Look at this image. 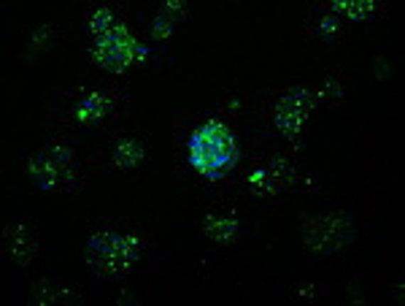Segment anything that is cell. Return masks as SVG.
Here are the masks:
<instances>
[{"instance_id":"cell-1","label":"cell","mask_w":405,"mask_h":306,"mask_svg":"<svg viewBox=\"0 0 405 306\" xmlns=\"http://www.w3.org/2000/svg\"><path fill=\"white\" fill-rule=\"evenodd\" d=\"M238 147L227 125L208 120L189 136V163L208 179H219L225 171L235 166Z\"/></svg>"},{"instance_id":"cell-2","label":"cell","mask_w":405,"mask_h":306,"mask_svg":"<svg viewBox=\"0 0 405 306\" xmlns=\"http://www.w3.org/2000/svg\"><path fill=\"white\" fill-rule=\"evenodd\" d=\"M92 57L111 73H122V70L130 65V60L135 57V43L127 36V30L117 25V28L106 33V36H97L92 43Z\"/></svg>"},{"instance_id":"cell-3","label":"cell","mask_w":405,"mask_h":306,"mask_svg":"<svg viewBox=\"0 0 405 306\" xmlns=\"http://www.w3.org/2000/svg\"><path fill=\"white\" fill-rule=\"evenodd\" d=\"M3 238H6V252H9V258H11L14 263L25 265V263H30V260H36L38 244H36L30 228H27L22 220H14V223L6 225Z\"/></svg>"},{"instance_id":"cell-4","label":"cell","mask_w":405,"mask_h":306,"mask_svg":"<svg viewBox=\"0 0 405 306\" xmlns=\"http://www.w3.org/2000/svg\"><path fill=\"white\" fill-rule=\"evenodd\" d=\"M303 236H306V244H308L313 252L330 255V252L340 250V244H338L335 236L330 233V228H327V223H324L322 217H306V223H303Z\"/></svg>"},{"instance_id":"cell-5","label":"cell","mask_w":405,"mask_h":306,"mask_svg":"<svg viewBox=\"0 0 405 306\" xmlns=\"http://www.w3.org/2000/svg\"><path fill=\"white\" fill-rule=\"evenodd\" d=\"M27 168H30V176L36 179V184H38L40 190H54V187L60 184V171H57V166L49 160L46 149L33 154Z\"/></svg>"},{"instance_id":"cell-6","label":"cell","mask_w":405,"mask_h":306,"mask_svg":"<svg viewBox=\"0 0 405 306\" xmlns=\"http://www.w3.org/2000/svg\"><path fill=\"white\" fill-rule=\"evenodd\" d=\"M111 109H114V97L103 95V93H92V95H87L81 100V106L76 109L73 117H76L79 122H97V120H103Z\"/></svg>"},{"instance_id":"cell-7","label":"cell","mask_w":405,"mask_h":306,"mask_svg":"<svg viewBox=\"0 0 405 306\" xmlns=\"http://www.w3.org/2000/svg\"><path fill=\"white\" fill-rule=\"evenodd\" d=\"M205 236L219 244H230L232 238L238 236V220L235 217H225V214H211L205 225H202Z\"/></svg>"},{"instance_id":"cell-8","label":"cell","mask_w":405,"mask_h":306,"mask_svg":"<svg viewBox=\"0 0 405 306\" xmlns=\"http://www.w3.org/2000/svg\"><path fill=\"white\" fill-rule=\"evenodd\" d=\"M313 103H316V95L306 90V87H295V90H289L286 95L279 100V106L276 109H286V112H295V114H306L313 109Z\"/></svg>"},{"instance_id":"cell-9","label":"cell","mask_w":405,"mask_h":306,"mask_svg":"<svg viewBox=\"0 0 405 306\" xmlns=\"http://www.w3.org/2000/svg\"><path fill=\"white\" fill-rule=\"evenodd\" d=\"M268 174H270V179H273V184H276V190H284L286 184L295 181V163L289 160V154L279 152L270 160Z\"/></svg>"},{"instance_id":"cell-10","label":"cell","mask_w":405,"mask_h":306,"mask_svg":"<svg viewBox=\"0 0 405 306\" xmlns=\"http://www.w3.org/2000/svg\"><path fill=\"white\" fill-rule=\"evenodd\" d=\"M141 160H144V144H141V141L124 139L117 144V149H114V163L119 168H135Z\"/></svg>"},{"instance_id":"cell-11","label":"cell","mask_w":405,"mask_h":306,"mask_svg":"<svg viewBox=\"0 0 405 306\" xmlns=\"http://www.w3.org/2000/svg\"><path fill=\"white\" fill-rule=\"evenodd\" d=\"M324 223L330 228V233L335 236V241L343 247V244H349L351 238H354V217L346 214V211H335V214H330V217H324Z\"/></svg>"},{"instance_id":"cell-12","label":"cell","mask_w":405,"mask_h":306,"mask_svg":"<svg viewBox=\"0 0 405 306\" xmlns=\"http://www.w3.org/2000/svg\"><path fill=\"white\" fill-rule=\"evenodd\" d=\"M376 9L378 6L373 0H335V3H333V11L346 14L351 16V19H367Z\"/></svg>"},{"instance_id":"cell-13","label":"cell","mask_w":405,"mask_h":306,"mask_svg":"<svg viewBox=\"0 0 405 306\" xmlns=\"http://www.w3.org/2000/svg\"><path fill=\"white\" fill-rule=\"evenodd\" d=\"M117 28V19H114V11L111 9H94L92 14H90V30L94 33V38L97 36H106L111 30Z\"/></svg>"},{"instance_id":"cell-14","label":"cell","mask_w":405,"mask_h":306,"mask_svg":"<svg viewBox=\"0 0 405 306\" xmlns=\"http://www.w3.org/2000/svg\"><path fill=\"white\" fill-rule=\"evenodd\" d=\"M273 122H276V127L281 130L284 136H297V130H300V122H303V114L286 112V109H276V117H273Z\"/></svg>"},{"instance_id":"cell-15","label":"cell","mask_w":405,"mask_h":306,"mask_svg":"<svg viewBox=\"0 0 405 306\" xmlns=\"http://www.w3.org/2000/svg\"><path fill=\"white\" fill-rule=\"evenodd\" d=\"M249 187H252L256 195H276L279 193V190H276V184H273V179H270L268 168H256L254 174L249 176Z\"/></svg>"},{"instance_id":"cell-16","label":"cell","mask_w":405,"mask_h":306,"mask_svg":"<svg viewBox=\"0 0 405 306\" xmlns=\"http://www.w3.org/2000/svg\"><path fill=\"white\" fill-rule=\"evenodd\" d=\"M46 154H49V160L57 166V171H70V168H73V152H70L68 147H63V144H52V147L46 149Z\"/></svg>"},{"instance_id":"cell-17","label":"cell","mask_w":405,"mask_h":306,"mask_svg":"<svg viewBox=\"0 0 405 306\" xmlns=\"http://www.w3.org/2000/svg\"><path fill=\"white\" fill-rule=\"evenodd\" d=\"M57 295H60V285H52V282H46V279H40V282L33 285V298H36L38 304H54Z\"/></svg>"},{"instance_id":"cell-18","label":"cell","mask_w":405,"mask_h":306,"mask_svg":"<svg viewBox=\"0 0 405 306\" xmlns=\"http://www.w3.org/2000/svg\"><path fill=\"white\" fill-rule=\"evenodd\" d=\"M171 33H173V19L160 11V14L154 16V22H151V36H154L157 41H165Z\"/></svg>"},{"instance_id":"cell-19","label":"cell","mask_w":405,"mask_h":306,"mask_svg":"<svg viewBox=\"0 0 405 306\" xmlns=\"http://www.w3.org/2000/svg\"><path fill=\"white\" fill-rule=\"evenodd\" d=\"M162 14L171 16L173 22H178V19L187 16V3H181V0H168V3L162 6Z\"/></svg>"},{"instance_id":"cell-20","label":"cell","mask_w":405,"mask_h":306,"mask_svg":"<svg viewBox=\"0 0 405 306\" xmlns=\"http://www.w3.org/2000/svg\"><path fill=\"white\" fill-rule=\"evenodd\" d=\"M319 97H322V100H327V103H330V100H333V103H338V100L343 97V90H340V84H338L335 79H330V82H324V87L319 90Z\"/></svg>"},{"instance_id":"cell-21","label":"cell","mask_w":405,"mask_h":306,"mask_svg":"<svg viewBox=\"0 0 405 306\" xmlns=\"http://www.w3.org/2000/svg\"><path fill=\"white\" fill-rule=\"evenodd\" d=\"M335 33H338V19H335V16H322V19H319V36H322L324 41H330Z\"/></svg>"},{"instance_id":"cell-22","label":"cell","mask_w":405,"mask_h":306,"mask_svg":"<svg viewBox=\"0 0 405 306\" xmlns=\"http://www.w3.org/2000/svg\"><path fill=\"white\" fill-rule=\"evenodd\" d=\"M49 38H52V30L46 28V25H40V28L33 33V46H36V49H46Z\"/></svg>"},{"instance_id":"cell-23","label":"cell","mask_w":405,"mask_h":306,"mask_svg":"<svg viewBox=\"0 0 405 306\" xmlns=\"http://www.w3.org/2000/svg\"><path fill=\"white\" fill-rule=\"evenodd\" d=\"M135 57H138V60H146L148 49H144V46H135Z\"/></svg>"},{"instance_id":"cell-24","label":"cell","mask_w":405,"mask_h":306,"mask_svg":"<svg viewBox=\"0 0 405 306\" xmlns=\"http://www.w3.org/2000/svg\"><path fill=\"white\" fill-rule=\"evenodd\" d=\"M387 73V63L384 60H378V76H384Z\"/></svg>"}]
</instances>
